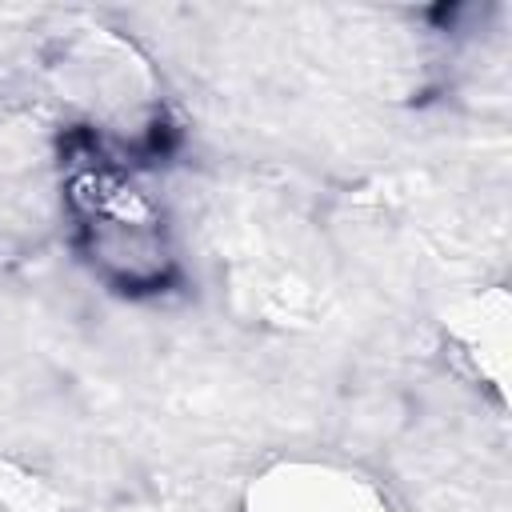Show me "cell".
Segmentation results:
<instances>
[{
  "mask_svg": "<svg viewBox=\"0 0 512 512\" xmlns=\"http://www.w3.org/2000/svg\"><path fill=\"white\" fill-rule=\"evenodd\" d=\"M76 240L92 272L120 292H160L176 276V248L156 196L124 160L88 144L64 180Z\"/></svg>",
  "mask_w": 512,
  "mask_h": 512,
  "instance_id": "obj_1",
  "label": "cell"
},
{
  "mask_svg": "<svg viewBox=\"0 0 512 512\" xmlns=\"http://www.w3.org/2000/svg\"><path fill=\"white\" fill-rule=\"evenodd\" d=\"M48 76L56 96L96 132L100 148H136L156 132V80L120 36L88 28L60 40L48 60Z\"/></svg>",
  "mask_w": 512,
  "mask_h": 512,
  "instance_id": "obj_2",
  "label": "cell"
},
{
  "mask_svg": "<svg viewBox=\"0 0 512 512\" xmlns=\"http://www.w3.org/2000/svg\"><path fill=\"white\" fill-rule=\"evenodd\" d=\"M248 512H388V504L360 476L292 464L264 476Z\"/></svg>",
  "mask_w": 512,
  "mask_h": 512,
  "instance_id": "obj_3",
  "label": "cell"
}]
</instances>
